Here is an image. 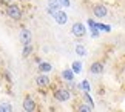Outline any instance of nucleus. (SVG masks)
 I'll use <instances>...</instances> for the list:
<instances>
[{
  "label": "nucleus",
  "mask_w": 125,
  "mask_h": 112,
  "mask_svg": "<svg viewBox=\"0 0 125 112\" xmlns=\"http://www.w3.org/2000/svg\"><path fill=\"white\" fill-rule=\"evenodd\" d=\"M19 42L23 45H30V43H32V32L30 28H20V31H19Z\"/></svg>",
  "instance_id": "nucleus-5"
},
{
  "label": "nucleus",
  "mask_w": 125,
  "mask_h": 112,
  "mask_svg": "<svg viewBox=\"0 0 125 112\" xmlns=\"http://www.w3.org/2000/svg\"><path fill=\"white\" fill-rule=\"evenodd\" d=\"M22 108L25 112H34L37 111V101L34 100V97L26 94L25 97H23V101H22Z\"/></svg>",
  "instance_id": "nucleus-4"
},
{
  "label": "nucleus",
  "mask_w": 125,
  "mask_h": 112,
  "mask_svg": "<svg viewBox=\"0 0 125 112\" xmlns=\"http://www.w3.org/2000/svg\"><path fill=\"white\" fill-rule=\"evenodd\" d=\"M60 0H48V5H46V11L51 14H54V11H59L60 9Z\"/></svg>",
  "instance_id": "nucleus-11"
},
{
  "label": "nucleus",
  "mask_w": 125,
  "mask_h": 112,
  "mask_svg": "<svg viewBox=\"0 0 125 112\" xmlns=\"http://www.w3.org/2000/svg\"><path fill=\"white\" fill-rule=\"evenodd\" d=\"M12 104L9 101H0V112H11Z\"/></svg>",
  "instance_id": "nucleus-16"
},
{
  "label": "nucleus",
  "mask_w": 125,
  "mask_h": 112,
  "mask_svg": "<svg viewBox=\"0 0 125 112\" xmlns=\"http://www.w3.org/2000/svg\"><path fill=\"white\" fill-rule=\"evenodd\" d=\"M93 16L96 18H105L108 17V8L104 3H97L93 6Z\"/></svg>",
  "instance_id": "nucleus-7"
},
{
  "label": "nucleus",
  "mask_w": 125,
  "mask_h": 112,
  "mask_svg": "<svg viewBox=\"0 0 125 112\" xmlns=\"http://www.w3.org/2000/svg\"><path fill=\"white\" fill-rule=\"evenodd\" d=\"M3 78L11 83V81H12V75H11V72H9V71H3Z\"/></svg>",
  "instance_id": "nucleus-21"
},
{
  "label": "nucleus",
  "mask_w": 125,
  "mask_h": 112,
  "mask_svg": "<svg viewBox=\"0 0 125 112\" xmlns=\"http://www.w3.org/2000/svg\"><path fill=\"white\" fill-rule=\"evenodd\" d=\"M32 54H34V46H32V43H30V45H23L22 57L23 58H30V57H32Z\"/></svg>",
  "instance_id": "nucleus-12"
},
{
  "label": "nucleus",
  "mask_w": 125,
  "mask_h": 112,
  "mask_svg": "<svg viewBox=\"0 0 125 112\" xmlns=\"http://www.w3.org/2000/svg\"><path fill=\"white\" fill-rule=\"evenodd\" d=\"M90 74H93V75H100V74H104V71H105V65H104V61H93L90 65Z\"/></svg>",
  "instance_id": "nucleus-8"
},
{
  "label": "nucleus",
  "mask_w": 125,
  "mask_h": 112,
  "mask_svg": "<svg viewBox=\"0 0 125 112\" xmlns=\"http://www.w3.org/2000/svg\"><path fill=\"white\" fill-rule=\"evenodd\" d=\"M51 17L54 18V22L57 23V25H66V22H68V16H66V12L62 11V9L54 11V14H52Z\"/></svg>",
  "instance_id": "nucleus-9"
},
{
  "label": "nucleus",
  "mask_w": 125,
  "mask_h": 112,
  "mask_svg": "<svg viewBox=\"0 0 125 112\" xmlns=\"http://www.w3.org/2000/svg\"><path fill=\"white\" fill-rule=\"evenodd\" d=\"M71 69L74 71V74H80V72H82V69H83V66H82V61H80V60H76V61H73V63H71Z\"/></svg>",
  "instance_id": "nucleus-14"
},
{
  "label": "nucleus",
  "mask_w": 125,
  "mask_h": 112,
  "mask_svg": "<svg viewBox=\"0 0 125 112\" xmlns=\"http://www.w3.org/2000/svg\"><path fill=\"white\" fill-rule=\"evenodd\" d=\"M40 61H42V58H40V57H34V63H37V65H39Z\"/></svg>",
  "instance_id": "nucleus-25"
},
{
  "label": "nucleus",
  "mask_w": 125,
  "mask_h": 112,
  "mask_svg": "<svg viewBox=\"0 0 125 112\" xmlns=\"http://www.w3.org/2000/svg\"><path fill=\"white\" fill-rule=\"evenodd\" d=\"M86 25L90 26V29H94L96 28V20L94 18H88V20H86Z\"/></svg>",
  "instance_id": "nucleus-23"
},
{
  "label": "nucleus",
  "mask_w": 125,
  "mask_h": 112,
  "mask_svg": "<svg viewBox=\"0 0 125 112\" xmlns=\"http://www.w3.org/2000/svg\"><path fill=\"white\" fill-rule=\"evenodd\" d=\"M96 28H97L99 31H104V32H111V25H105V23L96 22Z\"/></svg>",
  "instance_id": "nucleus-18"
},
{
  "label": "nucleus",
  "mask_w": 125,
  "mask_h": 112,
  "mask_svg": "<svg viewBox=\"0 0 125 112\" xmlns=\"http://www.w3.org/2000/svg\"><path fill=\"white\" fill-rule=\"evenodd\" d=\"M3 2H6V3H12L14 0H3Z\"/></svg>",
  "instance_id": "nucleus-26"
},
{
  "label": "nucleus",
  "mask_w": 125,
  "mask_h": 112,
  "mask_svg": "<svg viewBox=\"0 0 125 112\" xmlns=\"http://www.w3.org/2000/svg\"><path fill=\"white\" fill-rule=\"evenodd\" d=\"M99 35H100V31H99L97 28L91 29V37H93V38H99Z\"/></svg>",
  "instance_id": "nucleus-22"
},
{
  "label": "nucleus",
  "mask_w": 125,
  "mask_h": 112,
  "mask_svg": "<svg viewBox=\"0 0 125 112\" xmlns=\"http://www.w3.org/2000/svg\"><path fill=\"white\" fill-rule=\"evenodd\" d=\"M74 51H76V54L79 57H86V54H88V51H86V48L83 45H76Z\"/></svg>",
  "instance_id": "nucleus-15"
},
{
  "label": "nucleus",
  "mask_w": 125,
  "mask_h": 112,
  "mask_svg": "<svg viewBox=\"0 0 125 112\" xmlns=\"http://www.w3.org/2000/svg\"><path fill=\"white\" fill-rule=\"evenodd\" d=\"M5 14L9 20L12 22H20L23 18V9L20 8V5L17 3H8L5 6Z\"/></svg>",
  "instance_id": "nucleus-1"
},
{
  "label": "nucleus",
  "mask_w": 125,
  "mask_h": 112,
  "mask_svg": "<svg viewBox=\"0 0 125 112\" xmlns=\"http://www.w3.org/2000/svg\"><path fill=\"white\" fill-rule=\"evenodd\" d=\"M83 101L86 104H90L91 108H94V103H93V98H91V95H90V92H83Z\"/></svg>",
  "instance_id": "nucleus-20"
},
{
  "label": "nucleus",
  "mask_w": 125,
  "mask_h": 112,
  "mask_svg": "<svg viewBox=\"0 0 125 112\" xmlns=\"http://www.w3.org/2000/svg\"><path fill=\"white\" fill-rule=\"evenodd\" d=\"M71 34H73L76 38H82V37L86 35V26L82 22H74L73 25H71Z\"/></svg>",
  "instance_id": "nucleus-6"
},
{
  "label": "nucleus",
  "mask_w": 125,
  "mask_h": 112,
  "mask_svg": "<svg viewBox=\"0 0 125 112\" xmlns=\"http://www.w3.org/2000/svg\"><path fill=\"white\" fill-rule=\"evenodd\" d=\"M79 87H80V91H82V92H90L91 91V85H90L88 80H82L79 83Z\"/></svg>",
  "instance_id": "nucleus-17"
},
{
  "label": "nucleus",
  "mask_w": 125,
  "mask_h": 112,
  "mask_svg": "<svg viewBox=\"0 0 125 112\" xmlns=\"http://www.w3.org/2000/svg\"><path fill=\"white\" fill-rule=\"evenodd\" d=\"M94 108H91L90 104H86L85 101H82V103H80L79 106H77V111H80V112H91Z\"/></svg>",
  "instance_id": "nucleus-19"
},
{
  "label": "nucleus",
  "mask_w": 125,
  "mask_h": 112,
  "mask_svg": "<svg viewBox=\"0 0 125 112\" xmlns=\"http://www.w3.org/2000/svg\"><path fill=\"white\" fill-rule=\"evenodd\" d=\"M52 97H54V100L59 101V103H68V101L73 98V94H71V91L68 87L59 86V87H56V89L52 91Z\"/></svg>",
  "instance_id": "nucleus-2"
},
{
  "label": "nucleus",
  "mask_w": 125,
  "mask_h": 112,
  "mask_svg": "<svg viewBox=\"0 0 125 112\" xmlns=\"http://www.w3.org/2000/svg\"><path fill=\"white\" fill-rule=\"evenodd\" d=\"M60 5H62V6H65V8H70L71 6V2H70V0H60Z\"/></svg>",
  "instance_id": "nucleus-24"
},
{
  "label": "nucleus",
  "mask_w": 125,
  "mask_h": 112,
  "mask_svg": "<svg viewBox=\"0 0 125 112\" xmlns=\"http://www.w3.org/2000/svg\"><path fill=\"white\" fill-rule=\"evenodd\" d=\"M34 83L39 89H48V87L51 86V78L45 72H39V74L34 77Z\"/></svg>",
  "instance_id": "nucleus-3"
},
{
  "label": "nucleus",
  "mask_w": 125,
  "mask_h": 112,
  "mask_svg": "<svg viewBox=\"0 0 125 112\" xmlns=\"http://www.w3.org/2000/svg\"><path fill=\"white\" fill-rule=\"evenodd\" d=\"M74 75H76V74H74V71L71 69V68H70V69H63V71L60 72V78L63 80V81H66V83L74 81Z\"/></svg>",
  "instance_id": "nucleus-10"
},
{
  "label": "nucleus",
  "mask_w": 125,
  "mask_h": 112,
  "mask_svg": "<svg viewBox=\"0 0 125 112\" xmlns=\"http://www.w3.org/2000/svg\"><path fill=\"white\" fill-rule=\"evenodd\" d=\"M37 68H39V72H45V74H50L52 71V65L50 61H40L37 65Z\"/></svg>",
  "instance_id": "nucleus-13"
}]
</instances>
